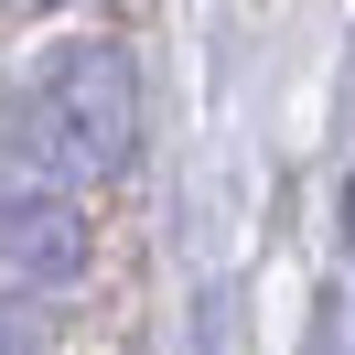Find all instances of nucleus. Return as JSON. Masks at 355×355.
I'll return each instance as SVG.
<instances>
[{
    "label": "nucleus",
    "instance_id": "nucleus-1",
    "mask_svg": "<svg viewBox=\"0 0 355 355\" xmlns=\"http://www.w3.org/2000/svg\"><path fill=\"white\" fill-rule=\"evenodd\" d=\"M0 151L22 162V173L65 183V194H97L140 162V65L130 44L108 33H65V44L33 54V76L11 87V130Z\"/></svg>",
    "mask_w": 355,
    "mask_h": 355
},
{
    "label": "nucleus",
    "instance_id": "nucleus-2",
    "mask_svg": "<svg viewBox=\"0 0 355 355\" xmlns=\"http://www.w3.org/2000/svg\"><path fill=\"white\" fill-rule=\"evenodd\" d=\"M76 269H87V216H76V194L44 183V173H22V162L0 151V280L65 291Z\"/></svg>",
    "mask_w": 355,
    "mask_h": 355
},
{
    "label": "nucleus",
    "instance_id": "nucleus-3",
    "mask_svg": "<svg viewBox=\"0 0 355 355\" xmlns=\"http://www.w3.org/2000/svg\"><path fill=\"white\" fill-rule=\"evenodd\" d=\"M0 355H44V312L33 302H0Z\"/></svg>",
    "mask_w": 355,
    "mask_h": 355
},
{
    "label": "nucleus",
    "instance_id": "nucleus-4",
    "mask_svg": "<svg viewBox=\"0 0 355 355\" xmlns=\"http://www.w3.org/2000/svg\"><path fill=\"white\" fill-rule=\"evenodd\" d=\"M345 259H355V173H345Z\"/></svg>",
    "mask_w": 355,
    "mask_h": 355
}]
</instances>
